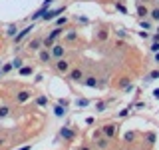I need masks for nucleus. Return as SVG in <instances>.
I'll list each match as a JSON object with an SVG mask.
<instances>
[{
  "mask_svg": "<svg viewBox=\"0 0 159 150\" xmlns=\"http://www.w3.org/2000/svg\"><path fill=\"white\" fill-rule=\"evenodd\" d=\"M96 146H98L100 150H105L107 146H109V138H107V136H105V138H102V136L96 138Z\"/></svg>",
  "mask_w": 159,
  "mask_h": 150,
  "instance_id": "nucleus-11",
  "label": "nucleus"
},
{
  "mask_svg": "<svg viewBox=\"0 0 159 150\" xmlns=\"http://www.w3.org/2000/svg\"><path fill=\"white\" fill-rule=\"evenodd\" d=\"M155 58H157V60H159V52H155Z\"/></svg>",
  "mask_w": 159,
  "mask_h": 150,
  "instance_id": "nucleus-41",
  "label": "nucleus"
},
{
  "mask_svg": "<svg viewBox=\"0 0 159 150\" xmlns=\"http://www.w3.org/2000/svg\"><path fill=\"white\" fill-rule=\"evenodd\" d=\"M66 22H68V18H66V16H64V18H58V26H62V24H66Z\"/></svg>",
  "mask_w": 159,
  "mask_h": 150,
  "instance_id": "nucleus-33",
  "label": "nucleus"
},
{
  "mask_svg": "<svg viewBox=\"0 0 159 150\" xmlns=\"http://www.w3.org/2000/svg\"><path fill=\"white\" fill-rule=\"evenodd\" d=\"M153 94H155V98H157V100H159V90H155V92H153Z\"/></svg>",
  "mask_w": 159,
  "mask_h": 150,
  "instance_id": "nucleus-39",
  "label": "nucleus"
},
{
  "mask_svg": "<svg viewBox=\"0 0 159 150\" xmlns=\"http://www.w3.org/2000/svg\"><path fill=\"white\" fill-rule=\"evenodd\" d=\"M143 2H145V0H143Z\"/></svg>",
  "mask_w": 159,
  "mask_h": 150,
  "instance_id": "nucleus-43",
  "label": "nucleus"
},
{
  "mask_svg": "<svg viewBox=\"0 0 159 150\" xmlns=\"http://www.w3.org/2000/svg\"><path fill=\"white\" fill-rule=\"evenodd\" d=\"M42 44H44V40H42V38H32V40H30V44H28V48H30V50H40Z\"/></svg>",
  "mask_w": 159,
  "mask_h": 150,
  "instance_id": "nucleus-12",
  "label": "nucleus"
},
{
  "mask_svg": "<svg viewBox=\"0 0 159 150\" xmlns=\"http://www.w3.org/2000/svg\"><path fill=\"white\" fill-rule=\"evenodd\" d=\"M103 108H105V102H100V104H98V110H100V112H102Z\"/></svg>",
  "mask_w": 159,
  "mask_h": 150,
  "instance_id": "nucleus-36",
  "label": "nucleus"
},
{
  "mask_svg": "<svg viewBox=\"0 0 159 150\" xmlns=\"http://www.w3.org/2000/svg\"><path fill=\"white\" fill-rule=\"evenodd\" d=\"M22 58H14V60H12V68H16V70H20L22 68Z\"/></svg>",
  "mask_w": 159,
  "mask_h": 150,
  "instance_id": "nucleus-19",
  "label": "nucleus"
},
{
  "mask_svg": "<svg viewBox=\"0 0 159 150\" xmlns=\"http://www.w3.org/2000/svg\"><path fill=\"white\" fill-rule=\"evenodd\" d=\"M60 12H64V8H54V10H46V12H44V16H42V20H46V22H48V20H54V18H56Z\"/></svg>",
  "mask_w": 159,
  "mask_h": 150,
  "instance_id": "nucleus-5",
  "label": "nucleus"
},
{
  "mask_svg": "<svg viewBox=\"0 0 159 150\" xmlns=\"http://www.w3.org/2000/svg\"><path fill=\"white\" fill-rule=\"evenodd\" d=\"M0 76H2V70H0Z\"/></svg>",
  "mask_w": 159,
  "mask_h": 150,
  "instance_id": "nucleus-42",
  "label": "nucleus"
},
{
  "mask_svg": "<svg viewBox=\"0 0 159 150\" xmlns=\"http://www.w3.org/2000/svg\"><path fill=\"white\" fill-rule=\"evenodd\" d=\"M151 50H153V52H159V44H157V42H155V44L151 46Z\"/></svg>",
  "mask_w": 159,
  "mask_h": 150,
  "instance_id": "nucleus-37",
  "label": "nucleus"
},
{
  "mask_svg": "<svg viewBox=\"0 0 159 150\" xmlns=\"http://www.w3.org/2000/svg\"><path fill=\"white\" fill-rule=\"evenodd\" d=\"M115 34L119 36V38H125V34H127V32H125V30H117V32H115Z\"/></svg>",
  "mask_w": 159,
  "mask_h": 150,
  "instance_id": "nucleus-34",
  "label": "nucleus"
},
{
  "mask_svg": "<svg viewBox=\"0 0 159 150\" xmlns=\"http://www.w3.org/2000/svg\"><path fill=\"white\" fill-rule=\"evenodd\" d=\"M44 12H46V8H44V6H42V8H38V10H36L34 14L30 16V18H32V20H40V18L44 16Z\"/></svg>",
  "mask_w": 159,
  "mask_h": 150,
  "instance_id": "nucleus-17",
  "label": "nucleus"
},
{
  "mask_svg": "<svg viewBox=\"0 0 159 150\" xmlns=\"http://www.w3.org/2000/svg\"><path fill=\"white\" fill-rule=\"evenodd\" d=\"M149 16H151L153 20H159V8H155V10H151V12H149Z\"/></svg>",
  "mask_w": 159,
  "mask_h": 150,
  "instance_id": "nucleus-27",
  "label": "nucleus"
},
{
  "mask_svg": "<svg viewBox=\"0 0 159 150\" xmlns=\"http://www.w3.org/2000/svg\"><path fill=\"white\" fill-rule=\"evenodd\" d=\"M38 58H40V62H50V60H52V52H50L48 48H44V50H40Z\"/></svg>",
  "mask_w": 159,
  "mask_h": 150,
  "instance_id": "nucleus-10",
  "label": "nucleus"
},
{
  "mask_svg": "<svg viewBox=\"0 0 159 150\" xmlns=\"http://www.w3.org/2000/svg\"><path fill=\"white\" fill-rule=\"evenodd\" d=\"M18 72H20V76H32V74H34V68H32V66H22Z\"/></svg>",
  "mask_w": 159,
  "mask_h": 150,
  "instance_id": "nucleus-13",
  "label": "nucleus"
},
{
  "mask_svg": "<svg viewBox=\"0 0 159 150\" xmlns=\"http://www.w3.org/2000/svg\"><path fill=\"white\" fill-rule=\"evenodd\" d=\"M60 136H62V138L64 140H74V136H76V132H74V130H72V128H62V130H60Z\"/></svg>",
  "mask_w": 159,
  "mask_h": 150,
  "instance_id": "nucleus-8",
  "label": "nucleus"
},
{
  "mask_svg": "<svg viewBox=\"0 0 159 150\" xmlns=\"http://www.w3.org/2000/svg\"><path fill=\"white\" fill-rule=\"evenodd\" d=\"M10 114V106H0V118H6Z\"/></svg>",
  "mask_w": 159,
  "mask_h": 150,
  "instance_id": "nucleus-20",
  "label": "nucleus"
},
{
  "mask_svg": "<svg viewBox=\"0 0 159 150\" xmlns=\"http://www.w3.org/2000/svg\"><path fill=\"white\" fill-rule=\"evenodd\" d=\"M70 80L82 82V80H84V70H82V68H74L72 72H70Z\"/></svg>",
  "mask_w": 159,
  "mask_h": 150,
  "instance_id": "nucleus-7",
  "label": "nucleus"
},
{
  "mask_svg": "<svg viewBox=\"0 0 159 150\" xmlns=\"http://www.w3.org/2000/svg\"><path fill=\"white\" fill-rule=\"evenodd\" d=\"M78 20H80L82 24H88V18H86V16H78Z\"/></svg>",
  "mask_w": 159,
  "mask_h": 150,
  "instance_id": "nucleus-35",
  "label": "nucleus"
},
{
  "mask_svg": "<svg viewBox=\"0 0 159 150\" xmlns=\"http://www.w3.org/2000/svg\"><path fill=\"white\" fill-rule=\"evenodd\" d=\"M66 112H68V110H66V106H62V104H58L56 108H54V114H56V116H60V118L66 114Z\"/></svg>",
  "mask_w": 159,
  "mask_h": 150,
  "instance_id": "nucleus-16",
  "label": "nucleus"
},
{
  "mask_svg": "<svg viewBox=\"0 0 159 150\" xmlns=\"http://www.w3.org/2000/svg\"><path fill=\"white\" fill-rule=\"evenodd\" d=\"M36 102H38V106H46V104H48V98H46V96H38Z\"/></svg>",
  "mask_w": 159,
  "mask_h": 150,
  "instance_id": "nucleus-23",
  "label": "nucleus"
},
{
  "mask_svg": "<svg viewBox=\"0 0 159 150\" xmlns=\"http://www.w3.org/2000/svg\"><path fill=\"white\" fill-rule=\"evenodd\" d=\"M54 68H56V72H60V74H66V72H70V62L66 58H60V60H56Z\"/></svg>",
  "mask_w": 159,
  "mask_h": 150,
  "instance_id": "nucleus-2",
  "label": "nucleus"
},
{
  "mask_svg": "<svg viewBox=\"0 0 159 150\" xmlns=\"http://www.w3.org/2000/svg\"><path fill=\"white\" fill-rule=\"evenodd\" d=\"M78 150H91V148H88V146H80Z\"/></svg>",
  "mask_w": 159,
  "mask_h": 150,
  "instance_id": "nucleus-38",
  "label": "nucleus"
},
{
  "mask_svg": "<svg viewBox=\"0 0 159 150\" xmlns=\"http://www.w3.org/2000/svg\"><path fill=\"white\" fill-rule=\"evenodd\" d=\"M155 78H159V70H153V72L149 74V78H147V80H155Z\"/></svg>",
  "mask_w": 159,
  "mask_h": 150,
  "instance_id": "nucleus-29",
  "label": "nucleus"
},
{
  "mask_svg": "<svg viewBox=\"0 0 159 150\" xmlns=\"http://www.w3.org/2000/svg\"><path fill=\"white\" fill-rule=\"evenodd\" d=\"M20 150H30V146H24V148H20Z\"/></svg>",
  "mask_w": 159,
  "mask_h": 150,
  "instance_id": "nucleus-40",
  "label": "nucleus"
},
{
  "mask_svg": "<svg viewBox=\"0 0 159 150\" xmlns=\"http://www.w3.org/2000/svg\"><path fill=\"white\" fill-rule=\"evenodd\" d=\"M115 8H117L119 12H123V14H127V8H125L123 4H119V2H115Z\"/></svg>",
  "mask_w": 159,
  "mask_h": 150,
  "instance_id": "nucleus-28",
  "label": "nucleus"
},
{
  "mask_svg": "<svg viewBox=\"0 0 159 150\" xmlns=\"http://www.w3.org/2000/svg\"><path fill=\"white\" fill-rule=\"evenodd\" d=\"M117 128H119L117 124H105L102 132H103V134H105V136H107L109 140H112V138L115 136V134H117Z\"/></svg>",
  "mask_w": 159,
  "mask_h": 150,
  "instance_id": "nucleus-4",
  "label": "nucleus"
},
{
  "mask_svg": "<svg viewBox=\"0 0 159 150\" xmlns=\"http://www.w3.org/2000/svg\"><path fill=\"white\" fill-rule=\"evenodd\" d=\"M137 16H141V18H145V16H149V10L143 6V4H137Z\"/></svg>",
  "mask_w": 159,
  "mask_h": 150,
  "instance_id": "nucleus-14",
  "label": "nucleus"
},
{
  "mask_svg": "<svg viewBox=\"0 0 159 150\" xmlns=\"http://www.w3.org/2000/svg\"><path fill=\"white\" fill-rule=\"evenodd\" d=\"M62 34H64V30H62V28H54V30H52V32L44 38V46L46 48H48V46L52 48V46H54V40H56V38H60Z\"/></svg>",
  "mask_w": 159,
  "mask_h": 150,
  "instance_id": "nucleus-1",
  "label": "nucleus"
},
{
  "mask_svg": "<svg viewBox=\"0 0 159 150\" xmlns=\"http://www.w3.org/2000/svg\"><path fill=\"white\" fill-rule=\"evenodd\" d=\"M139 26H141V28H145V30H147L149 26H151V22H149V20H143V18H141V20H139Z\"/></svg>",
  "mask_w": 159,
  "mask_h": 150,
  "instance_id": "nucleus-25",
  "label": "nucleus"
},
{
  "mask_svg": "<svg viewBox=\"0 0 159 150\" xmlns=\"http://www.w3.org/2000/svg\"><path fill=\"white\" fill-rule=\"evenodd\" d=\"M66 40H68V42H76V40H78V32H76V30H70L68 34H66Z\"/></svg>",
  "mask_w": 159,
  "mask_h": 150,
  "instance_id": "nucleus-18",
  "label": "nucleus"
},
{
  "mask_svg": "<svg viewBox=\"0 0 159 150\" xmlns=\"http://www.w3.org/2000/svg\"><path fill=\"white\" fill-rule=\"evenodd\" d=\"M30 96H32V92H30V90H20V92L16 94V102L22 104V102H26V100H28Z\"/></svg>",
  "mask_w": 159,
  "mask_h": 150,
  "instance_id": "nucleus-9",
  "label": "nucleus"
},
{
  "mask_svg": "<svg viewBox=\"0 0 159 150\" xmlns=\"http://www.w3.org/2000/svg\"><path fill=\"white\" fill-rule=\"evenodd\" d=\"M16 32H18L16 26H8V32H6V34H8V36H16Z\"/></svg>",
  "mask_w": 159,
  "mask_h": 150,
  "instance_id": "nucleus-24",
  "label": "nucleus"
},
{
  "mask_svg": "<svg viewBox=\"0 0 159 150\" xmlns=\"http://www.w3.org/2000/svg\"><path fill=\"white\" fill-rule=\"evenodd\" d=\"M12 70V62L10 64H4V66H2V74H6V72H10Z\"/></svg>",
  "mask_w": 159,
  "mask_h": 150,
  "instance_id": "nucleus-31",
  "label": "nucleus"
},
{
  "mask_svg": "<svg viewBox=\"0 0 159 150\" xmlns=\"http://www.w3.org/2000/svg\"><path fill=\"white\" fill-rule=\"evenodd\" d=\"M82 82H84L86 86H90V88H96V86H98V80H96L93 76H90V78H84Z\"/></svg>",
  "mask_w": 159,
  "mask_h": 150,
  "instance_id": "nucleus-15",
  "label": "nucleus"
},
{
  "mask_svg": "<svg viewBox=\"0 0 159 150\" xmlns=\"http://www.w3.org/2000/svg\"><path fill=\"white\" fill-rule=\"evenodd\" d=\"M96 38H98V40H107V30H100V32H98V34H96Z\"/></svg>",
  "mask_w": 159,
  "mask_h": 150,
  "instance_id": "nucleus-21",
  "label": "nucleus"
},
{
  "mask_svg": "<svg viewBox=\"0 0 159 150\" xmlns=\"http://www.w3.org/2000/svg\"><path fill=\"white\" fill-rule=\"evenodd\" d=\"M133 138H135V132H125V136H123L125 142H133Z\"/></svg>",
  "mask_w": 159,
  "mask_h": 150,
  "instance_id": "nucleus-22",
  "label": "nucleus"
},
{
  "mask_svg": "<svg viewBox=\"0 0 159 150\" xmlns=\"http://www.w3.org/2000/svg\"><path fill=\"white\" fill-rule=\"evenodd\" d=\"M129 110H131V106H127V108H123V110H119V116H121V118L127 116V114H129Z\"/></svg>",
  "mask_w": 159,
  "mask_h": 150,
  "instance_id": "nucleus-30",
  "label": "nucleus"
},
{
  "mask_svg": "<svg viewBox=\"0 0 159 150\" xmlns=\"http://www.w3.org/2000/svg\"><path fill=\"white\" fill-rule=\"evenodd\" d=\"M147 140H149V144H153V142H155V134H153V132H149V134H147Z\"/></svg>",
  "mask_w": 159,
  "mask_h": 150,
  "instance_id": "nucleus-32",
  "label": "nucleus"
},
{
  "mask_svg": "<svg viewBox=\"0 0 159 150\" xmlns=\"http://www.w3.org/2000/svg\"><path fill=\"white\" fill-rule=\"evenodd\" d=\"M50 52H52V58H56V60H60V58H64V54H66V48L62 46V44H54Z\"/></svg>",
  "mask_w": 159,
  "mask_h": 150,
  "instance_id": "nucleus-3",
  "label": "nucleus"
},
{
  "mask_svg": "<svg viewBox=\"0 0 159 150\" xmlns=\"http://www.w3.org/2000/svg\"><path fill=\"white\" fill-rule=\"evenodd\" d=\"M32 30H34V26H26V28H24L22 32H18V34L14 36V42H16V44H18V42H22V40H24V38H26L28 34H30Z\"/></svg>",
  "mask_w": 159,
  "mask_h": 150,
  "instance_id": "nucleus-6",
  "label": "nucleus"
},
{
  "mask_svg": "<svg viewBox=\"0 0 159 150\" xmlns=\"http://www.w3.org/2000/svg\"><path fill=\"white\" fill-rule=\"evenodd\" d=\"M76 104H78V106H82V108H84V106H88V104H90V100H88V98H80V100H78V102H76Z\"/></svg>",
  "mask_w": 159,
  "mask_h": 150,
  "instance_id": "nucleus-26",
  "label": "nucleus"
}]
</instances>
